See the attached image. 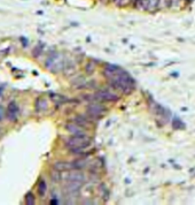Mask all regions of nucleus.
I'll use <instances>...</instances> for the list:
<instances>
[{"label":"nucleus","mask_w":195,"mask_h":205,"mask_svg":"<svg viewBox=\"0 0 195 205\" xmlns=\"http://www.w3.org/2000/svg\"><path fill=\"white\" fill-rule=\"evenodd\" d=\"M18 115V106L15 102H9V105L7 106V111H6V116L10 120V121H15L17 119Z\"/></svg>","instance_id":"4"},{"label":"nucleus","mask_w":195,"mask_h":205,"mask_svg":"<svg viewBox=\"0 0 195 205\" xmlns=\"http://www.w3.org/2000/svg\"><path fill=\"white\" fill-rule=\"evenodd\" d=\"M90 144L91 138L87 135H74L67 141V146L72 153H79L78 151L84 150L85 148L90 146Z\"/></svg>","instance_id":"1"},{"label":"nucleus","mask_w":195,"mask_h":205,"mask_svg":"<svg viewBox=\"0 0 195 205\" xmlns=\"http://www.w3.org/2000/svg\"><path fill=\"white\" fill-rule=\"evenodd\" d=\"M95 97L100 100H103V102H116L119 99V97L115 94H111L110 91H107V90H103V91H98L95 94Z\"/></svg>","instance_id":"3"},{"label":"nucleus","mask_w":195,"mask_h":205,"mask_svg":"<svg viewBox=\"0 0 195 205\" xmlns=\"http://www.w3.org/2000/svg\"><path fill=\"white\" fill-rule=\"evenodd\" d=\"M173 123H175V126H173V127H175L176 129H184V128H185L184 123H183V122H181L178 118H176V119L173 120Z\"/></svg>","instance_id":"15"},{"label":"nucleus","mask_w":195,"mask_h":205,"mask_svg":"<svg viewBox=\"0 0 195 205\" xmlns=\"http://www.w3.org/2000/svg\"><path fill=\"white\" fill-rule=\"evenodd\" d=\"M75 121H76V123L81 124L82 127H85V128H90V127H91L90 120H87V119L84 118V116H77V118L75 119Z\"/></svg>","instance_id":"8"},{"label":"nucleus","mask_w":195,"mask_h":205,"mask_svg":"<svg viewBox=\"0 0 195 205\" xmlns=\"http://www.w3.org/2000/svg\"><path fill=\"white\" fill-rule=\"evenodd\" d=\"M158 1H160V0H148L147 10H148V12H152V13H154L155 10H157V9H158Z\"/></svg>","instance_id":"9"},{"label":"nucleus","mask_w":195,"mask_h":205,"mask_svg":"<svg viewBox=\"0 0 195 205\" xmlns=\"http://www.w3.org/2000/svg\"><path fill=\"white\" fill-rule=\"evenodd\" d=\"M67 129L74 134V135H86V131L83 129V127L78 123H69L67 126Z\"/></svg>","instance_id":"6"},{"label":"nucleus","mask_w":195,"mask_h":205,"mask_svg":"<svg viewBox=\"0 0 195 205\" xmlns=\"http://www.w3.org/2000/svg\"><path fill=\"white\" fill-rule=\"evenodd\" d=\"M86 179L85 174L82 172H71L68 175V180L69 181H76V182H84Z\"/></svg>","instance_id":"7"},{"label":"nucleus","mask_w":195,"mask_h":205,"mask_svg":"<svg viewBox=\"0 0 195 205\" xmlns=\"http://www.w3.org/2000/svg\"><path fill=\"white\" fill-rule=\"evenodd\" d=\"M85 165H86L85 160H77V161L74 163V168L75 169H82V168L85 167Z\"/></svg>","instance_id":"12"},{"label":"nucleus","mask_w":195,"mask_h":205,"mask_svg":"<svg viewBox=\"0 0 195 205\" xmlns=\"http://www.w3.org/2000/svg\"><path fill=\"white\" fill-rule=\"evenodd\" d=\"M118 69H119V67H117V66H115V65H110V64H107L106 67H104V70L111 72V73H115V72H117Z\"/></svg>","instance_id":"14"},{"label":"nucleus","mask_w":195,"mask_h":205,"mask_svg":"<svg viewBox=\"0 0 195 205\" xmlns=\"http://www.w3.org/2000/svg\"><path fill=\"white\" fill-rule=\"evenodd\" d=\"M25 203L28 205L35 204V196H33L31 193H28V194H26V196H25Z\"/></svg>","instance_id":"13"},{"label":"nucleus","mask_w":195,"mask_h":205,"mask_svg":"<svg viewBox=\"0 0 195 205\" xmlns=\"http://www.w3.org/2000/svg\"><path fill=\"white\" fill-rule=\"evenodd\" d=\"M87 112H89V114L92 115V116H98V118H100V116H103V115L107 113V108H106L104 106H102V105H99V104H92V105L89 106Z\"/></svg>","instance_id":"2"},{"label":"nucleus","mask_w":195,"mask_h":205,"mask_svg":"<svg viewBox=\"0 0 195 205\" xmlns=\"http://www.w3.org/2000/svg\"><path fill=\"white\" fill-rule=\"evenodd\" d=\"M51 179L54 181V182H59L60 180H61V174H60V171H58V169H53L52 172H51Z\"/></svg>","instance_id":"10"},{"label":"nucleus","mask_w":195,"mask_h":205,"mask_svg":"<svg viewBox=\"0 0 195 205\" xmlns=\"http://www.w3.org/2000/svg\"><path fill=\"white\" fill-rule=\"evenodd\" d=\"M46 182L44 181V180H41L40 182H39V184H38V193H39V195L40 196H44L45 195V193H46Z\"/></svg>","instance_id":"11"},{"label":"nucleus","mask_w":195,"mask_h":205,"mask_svg":"<svg viewBox=\"0 0 195 205\" xmlns=\"http://www.w3.org/2000/svg\"><path fill=\"white\" fill-rule=\"evenodd\" d=\"M55 169L60 171V172H69L74 168V163H68V161H58L54 164L53 166Z\"/></svg>","instance_id":"5"},{"label":"nucleus","mask_w":195,"mask_h":205,"mask_svg":"<svg viewBox=\"0 0 195 205\" xmlns=\"http://www.w3.org/2000/svg\"><path fill=\"white\" fill-rule=\"evenodd\" d=\"M3 115H5V112H3V107L0 106V121L3 119Z\"/></svg>","instance_id":"16"}]
</instances>
